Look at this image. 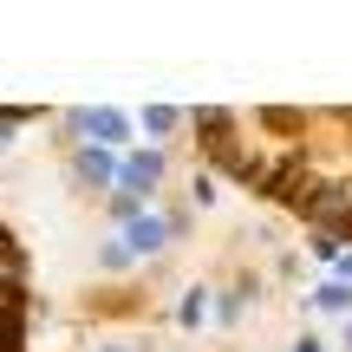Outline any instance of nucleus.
Segmentation results:
<instances>
[{"label":"nucleus","mask_w":352,"mask_h":352,"mask_svg":"<svg viewBox=\"0 0 352 352\" xmlns=\"http://www.w3.org/2000/svg\"><path fill=\"white\" fill-rule=\"evenodd\" d=\"M196 157L287 209L320 241H352V104H202Z\"/></svg>","instance_id":"nucleus-1"},{"label":"nucleus","mask_w":352,"mask_h":352,"mask_svg":"<svg viewBox=\"0 0 352 352\" xmlns=\"http://www.w3.org/2000/svg\"><path fill=\"white\" fill-rule=\"evenodd\" d=\"M0 352H33V280L26 241L0 222Z\"/></svg>","instance_id":"nucleus-2"},{"label":"nucleus","mask_w":352,"mask_h":352,"mask_svg":"<svg viewBox=\"0 0 352 352\" xmlns=\"http://www.w3.org/2000/svg\"><path fill=\"white\" fill-rule=\"evenodd\" d=\"M72 131L78 138H91V151H118V144H131V118L118 111V104H85V111H72Z\"/></svg>","instance_id":"nucleus-3"},{"label":"nucleus","mask_w":352,"mask_h":352,"mask_svg":"<svg viewBox=\"0 0 352 352\" xmlns=\"http://www.w3.org/2000/svg\"><path fill=\"white\" fill-rule=\"evenodd\" d=\"M118 183H124V196H151L157 183H164V151H131L124 164H118Z\"/></svg>","instance_id":"nucleus-4"},{"label":"nucleus","mask_w":352,"mask_h":352,"mask_svg":"<svg viewBox=\"0 0 352 352\" xmlns=\"http://www.w3.org/2000/svg\"><path fill=\"white\" fill-rule=\"evenodd\" d=\"M164 241H170V222H164V215H138L131 235H124V248H131V254H157Z\"/></svg>","instance_id":"nucleus-5"},{"label":"nucleus","mask_w":352,"mask_h":352,"mask_svg":"<svg viewBox=\"0 0 352 352\" xmlns=\"http://www.w3.org/2000/svg\"><path fill=\"white\" fill-rule=\"evenodd\" d=\"M314 307H320V314H346L352 320V280H327V287H314Z\"/></svg>","instance_id":"nucleus-6"},{"label":"nucleus","mask_w":352,"mask_h":352,"mask_svg":"<svg viewBox=\"0 0 352 352\" xmlns=\"http://www.w3.org/2000/svg\"><path fill=\"white\" fill-rule=\"evenodd\" d=\"M138 124L151 131V138H164V131L183 124V111H176V104H144V111H138Z\"/></svg>","instance_id":"nucleus-7"},{"label":"nucleus","mask_w":352,"mask_h":352,"mask_svg":"<svg viewBox=\"0 0 352 352\" xmlns=\"http://www.w3.org/2000/svg\"><path fill=\"white\" fill-rule=\"evenodd\" d=\"M78 176H85V183H111V176H118L111 151H78Z\"/></svg>","instance_id":"nucleus-8"},{"label":"nucleus","mask_w":352,"mask_h":352,"mask_svg":"<svg viewBox=\"0 0 352 352\" xmlns=\"http://www.w3.org/2000/svg\"><path fill=\"white\" fill-rule=\"evenodd\" d=\"M320 254L333 261V274H340V280H352V254H346V248H333V241H320Z\"/></svg>","instance_id":"nucleus-9"},{"label":"nucleus","mask_w":352,"mask_h":352,"mask_svg":"<svg viewBox=\"0 0 352 352\" xmlns=\"http://www.w3.org/2000/svg\"><path fill=\"white\" fill-rule=\"evenodd\" d=\"M176 320H183V327H196V320H202V294H183V300H176Z\"/></svg>","instance_id":"nucleus-10"},{"label":"nucleus","mask_w":352,"mask_h":352,"mask_svg":"<svg viewBox=\"0 0 352 352\" xmlns=\"http://www.w3.org/2000/svg\"><path fill=\"white\" fill-rule=\"evenodd\" d=\"M26 118H33V111H0V131H20Z\"/></svg>","instance_id":"nucleus-11"},{"label":"nucleus","mask_w":352,"mask_h":352,"mask_svg":"<svg viewBox=\"0 0 352 352\" xmlns=\"http://www.w3.org/2000/svg\"><path fill=\"white\" fill-rule=\"evenodd\" d=\"M294 352H320V340H300V346H294Z\"/></svg>","instance_id":"nucleus-12"},{"label":"nucleus","mask_w":352,"mask_h":352,"mask_svg":"<svg viewBox=\"0 0 352 352\" xmlns=\"http://www.w3.org/2000/svg\"><path fill=\"white\" fill-rule=\"evenodd\" d=\"M104 352H124V346H104Z\"/></svg>","instance_id":"nucleus-13"}]
</instances>
